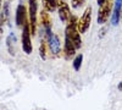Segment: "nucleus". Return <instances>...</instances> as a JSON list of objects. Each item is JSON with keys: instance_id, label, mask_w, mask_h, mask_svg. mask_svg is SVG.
Instances as JSON below:
<instances>
[{"instance_id": "1", "label": "nucleus", "mask_w": 122, "mask_h": 110, "mask_svg": "<svg viewBox=\"0 0 122 110\" xmlns=\"http://www.w3.org/2000/svg\"><path fill=\"white\" fill-rule=\"evenodd\" d=\"M77 22L78 18L76 15H72L71 18L68 20V22L66 23V29H65V37L68 38L71 42L73 43V45L76 47V49L82 48V38H81V33L77 28Z\"/></svg>"}, {"instance_id": "2", "label": "nucleus", "mask_w": 122, "mask_h": 110, "mask_svg": "<svg viewBox=\"0 0 122 110\" xmlns=\"http://www.w3.org/2000/svg\"><path fill=\"white\" fill-rule=\"evenodd\" d=\"M45 36H46V43L50 49V52L54 56H59L61 54V43H60V38L57 34L53 33L51 29H44Z\"/></svg>"}, {"instance_id": "3", "label": "nucleus", "mask_w": 122, "mask_h": 110, "mask_svg": "<svg viewBox=\"0 0 122 110\" xmlns=\"http://www.w3.org/2000/svg\"><path fill=\"white\" fill-rule=\"evenodd\" d=\"M30 27H29V21L25 22L23 27H22V34H21V43H22V49L27 55H30L33 52V45H32V41H30Z\"/></svg>"}, {"instance_id": "4", "label": "nucleus", "mask_w": 122, "mask_h": 110, "mask_svg": "<svg viewBox=\"0 0 122 110\" xmlns=\"http://www.w3.org/2000/svg\"><path fill=\"white\" fill-rule=\"evenodd\" d=\"M112 0H105L104 4H101L99 6V11L97 16V22L99 25L103 26L104 23L107 22V20L110 18L111 14H112Z\"/></svg>"}, {"instance_id": "5", "label": "nucleus", "mask_w": 122, "mask_h": 110, "mask_svg": "<svg viewBox=\"0 0 122 110\" xmlns=\"http://www.w3.org/2000/svg\"><path fill=\"white\" fill-rule=\"evenodd\" d=\"M37 15H38L37 0H28V21H29V27H30L32 36H34L37 33Z\"/></svg>"}, {"instance_id": "6", "label": "nucleus", "mask_w": 122, "mask_h": 110, "mask_svg": "<svg viewBox=\"0 0 122 110\" xmlns=\"http://www.w3.org/2000/svg\"><path fill=\"white\" fill-rule=\"evenodd\" d=\"M90 23H92V7L87 6L82 14V16L78 18V22H77V28H78L79 33L81 34L87 33L89 27H90Z\"/></svg>"}, {"instance_id": "7", "label": "nucleus", "mask_w": 122, "mask_h": 110, "mask_svg": "<svg viewBox=\"0 0 122 110\" xmlns=\"http://www.w3.org/2000/svg\"><path fill=\"white\" fill-rule=\"evenodd\" d=\"M57 14H59V18L62 23H67L68 20L71 18L72 14H71V10L70 6L67 4L66 0H57Z\"/></svg>"}, {"instance_id": "8", "label": "nucleus", "mask_w": 122, "mask_h": 110, "mask_svg": "<svg viewBox=\"0 0 122 110\" xmlns=\"http://www.w3.org/2000/svg\"><path fill=\"white\" fill-rule=\"evenodd\" d=\"M27 20H28V12H27L26 6L23 4H18V6L16 7V14H15L16 26L18 28H22Z\"/></svg>"}, {"instance_id": "9", "label": "nucleus", "mask_w": 122, "mask_h": 110, "mask_svg": "<svg viewBox=\"0 0 122 110\" xmlns=\"http://www.w3.org/2000/svg\"><path fill=\"white\" fill-rule=\"evenodd\" d=\"M121 11H122V0H115L112 14H111V23L117 26L121 21Z\"/></svg>"}, {"instance_id": "10", "label": "nucleus", "mask_w": 122, "mask_h": 110, "mask_svg": "<svg viewBox=\"0 0 122 110\" xmlns=\"http://www.w3.org/2000/svg\"><path fill=\"white\" fill-rule=\"evenodd\" d=\"M76 47L73 45V43L70 41L68 38L65 37V43H64V58L66 60H71V59H73V56L76 55Z\"/></svg>"}, {"instance_id": "11", "label": "nucleus", "mask_w": 122, "mask_h": 110, "mask_svg": "<svg viewBox=\"0 0 122 110\" xmlns=\"http://www.w3.org/2000/svg\"><path fill=\"white\" fill-rule=\"evenodd\" d=\"M40 23L43 25L44 29H51V18H50V12H48L46 10H42L39 14Z\"/></svg>"}, {"instance_id": "12", "label": "nucleus", "mask_w": 122, "mask_h": 110, "mask_svg": "<svg viewBox=\"0 0 122 110\" xmlns=\"http://www.w3.org/2000/svg\"><path fill=\"white\" fill-rule=\"evenodd\" d=\"M16 36L15 33H10L6 38V47H7V52L10 53L11 56H15L16 54Z\"/></svg>"}, {"instance_id": "13", "label": "nucleus", "mask_w": 122, "mask_h": 110, "mask_svg": "<svg viewBox=\"0 0 122 110\" xmlns=\"http://www.w3.org/2000/svg\"><path fill=\"white\" fill-rule=\"evenodd\" d=\"M43 9L46 10L48 12H54L57 9V0H42Z\"/></svg>"}, {"instance_id": "14", "label": "nucleus", "mask_w": 122, "mask_h": 110, "mask_svg": "<svg viewBox=\"0 0 122 110\" xmlns=\"http://www.w3.org/2000/svg\"><path fill=\"white\" fill-rule=\"evenodd\" d=\"M0 17H1V21L3 23H9V17H10V5L9 3L6 1L3 6V11L0 12Z\"/></svg>"}, {"instance_id": "15", "label": "nucleus", "mask_w": 122, "mask_h": 110, "mask_svg": "<svg viewBox=\"0 0 122 110\" xmlns=\"http://www.w3.org/2000/svg\"><path fill=\"white\" fill-rule=\"evenodd\" d=\"M82 63H83V55L82 54H78L73 58V63H72V67L75 71H79L81 70V66H82Z\"/></svg>"}, {"instance_id": "16", "label": "nucleus", "mask_w": 122, "mask_h": 110, "mask_svg": "<svg viewBox=\"0 0 122 110\" xmlns=\"http://www.w3.org/2000/svg\"><path fill=\"white\" fill-rule=\"evenodd\" d=\"M46 42L45 41H42L40 42V45H39V56L42 60H45L46 59Z\"/></svg>"}, {"instance_id": "17", "label": "nucleus", "mask_w": 122, "mask_h": 110, "mask_svg": "<svg viewBox=\"0 0 122 110\" xmlns=\"http://www.w3.org/2000/svg\"><path fill=\"white\" fill-rule=\"evenodd\" d=\"M70 1H71V6H72L75 10H78L84 5L86 0H70Z\"/></svg>"}, {"instance_id": "18", "label": "nucleus", "mask_w": 122, "mask_h": 110, "mask_svg": "<svg viewBox=\"0 0 122 110\" xmlns=\"http://www.w3.org/2000/svg\"><path fill=\"white\" fill-rule=\"evenodd\" d=\"M106 31H107V28L105 27V26H103V28L99 31V38H103L104 36H105V33H106Z\"/></svg>"}, {"instance_id": "19", "label": "nucleus", "mask_w": 122, "mask_h": 110, "mask_svg": "<svg viewBox=\"0 0 122 110\" xmlns=\"http://www.w3.org/2000/svg\"><path fill=\"white\" fill-rule=\"evenodd\" d=\"M117 89H118L120 92H122V81H121V82L117 84Z\"/></svg>"}, {"instance_id": "20", "label": "nucleus", "mask_w": 122, "mask_h": 110, "mask_svg": "<svg viewBox=\"0 0 122 110\" xmlns=\"http://www.w3.org/2000/svg\"><path fill=\"white\" fill-rule=\"evenodd\" d=\"M104 1H105V0H97V3H98V5L100 6L101 4H104Z\"/></svg>"}, {"instance_id": "21", "label": "nucleus", "mask_w": 122, "mask_h": 110, "mask_svg": "<svg viewBox=\"0 0 122 110\" xmlns=\"http://www.w3.org/2000/svg\"><path fill=\"white\" fill-rule=\"evenodd\" d=\"M121 21H122V11H121Z\"/></svg>"}, {"instance_id": "22", "label": "nucleus", "mask_w": 122, "mask_h": 110, "mask_svg": "<svg viewBox=\"0 0 122 110\" xmlns=\"http://www.w3.org/2000/svg\"><path fill=\"white\" fill-rule=\"evenodd\" d=\"M9 1H11V0H9Z\"/></svg>"}]
</instances>
